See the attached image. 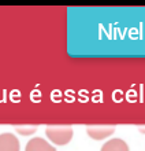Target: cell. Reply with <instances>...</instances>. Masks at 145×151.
Instances as JSON below:
<instances>
[{
    "mask_svg": "<svg viewBox=\"0 0 145 151\" xmlns=\"http://www.w3.org/2000/svg\"><path fill=\"white\" fill-rule=\"evenodd\" d=\"M45 135L52 143L58 144V146H64V144L70 143L74 132L71 127H47Z\"/></svg>",
    "mask_w": 145,
    "mask_h": 151,
    "instance_id": "6da1fadb",
    "label": "cell"
},
{
    "mask_svg": "<svg viewBox=\"0 0 145 151\" xmlns=\"http://www.w3.org/2000/svg\"><path fill=\"white\" fill-rule=\"evenodd\" d=\"M86 132L89 137L94 140H103L111 136L112 133L115 132V128L114 127H101V125H94V127H88L86 128Z\"/></svg>",
    "mask_w": 145,
    "mask_h": 151,
    "instance_id": "7a4b0ae2",
    "label": "cell"
},
{
    "mask_svg": "<svg viewBox=\"0 0 145 151\" xmlns=\"http://www.w3.org/2000/svg\"><path fill=\"white\" fill-rule=\"evenodd\" d=\"M0 151H19V142L12 133L0 135Z\"/></svg>",
    "mask_w": 145,
    "mask_h": 151,
    "instance_id": "3957f363",
    "label": "cell"
},
{
    "mask_svg": "<svg viewBox=\"0 0 145 151\" xmlns=\"http://www.w3.org/2000/svg\"><path fill=\"white\" fill-rule=\"evenodd\" d=\"M25 151H56V148L41 137H33L26 144Z\"/></svg>",
    "mask_w": 145,
    "mask_h": 151,
    "instance_id": "277c9868",
    "label": "cell"
},
{
    "mask_svg": "<svg viewBox=\"0 0 145 151\" xmlns=\"http://www.w3.org/2000/svg\"><path fill=\"white\" fill-rule=\"evenodd\" d=\"M100 151H130L129 146L122 139H111L108 140Z\"/></svg>",
    "mask_w": 145,
    "mask_h": 151,
    "instance_id": "5b68a950",
    "label": "cell"
},
{
    "mask_svg": "<svg viewBox=\"0 0 145 151\" xmlns=\"http://www.w3.org/2000/svg\"><path fill=\"white\" fill-rule=\"evenodd\" d=\"M36 129H37L36 127H31V128H21V127L18 128V127H16V131L19 132L21 135H24V136L29 135V133H33V132H34Z\"/></svg>",
    "mask_w": 145,
    "mask_h": 151,
    "instance_id": "8992f818",
    "label": "cell"
}]
</instances>
